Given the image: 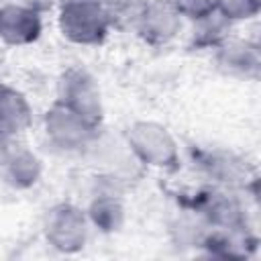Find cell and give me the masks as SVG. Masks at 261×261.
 I'll return each instance as SVG.
<instances>
[{"label":"cell","mask_w":261,"mask_h":261,"mask_svg":"<svg viewBox=\"0 0 261 261\" xmlns=\"http://www.w3.org/2000/svg\"><path fill=\"white\" fill-rule=\"evenodd\" d=\"M90 218L96 226H100V230L112 232L120 228L122 218H124V208L114 194H102L92 202Z\"/></svg>","instance_id":"13"},{"label":"cell","mask_w":261,"mask_h":261,"mask_svg":"<svg viewBox=\"0 0 261 261\" xmlns=\"http://www.w3.org/2000/svg\"><path fill=\"white\" fill-rule=\"evenodd\" d=\"M228 24L230 20L220 14L218 10L196 20V29H194V45L198 47H208V45H220L224 43V37L228 33Z\"/></svg>","instance_id":"14"},{"label":"cell","mask_w":261,"mask_h":261,"mask_svg":"<svg viewBox=\"0 0 261 261\" xmlns=\"http://www.w3.org/2000/svg\"><path fill=\"white\" fill-rule=\"evenodd\" d=\"M218 61L224 69L241 73V75H257L259 73V49L247 41H226L218 51Z\"/></svg>","instance_id":"9"},{"label":"cell","mask_w":261,"mask_h":261,"mask_svg":"<svg viewBox=\"0 0 261 261\" xmlns=\"http://www.w3.org/2000/svg\"><path fill=\"white\" fill-rule=\"evenodd\" d=\"M100 2H108V0H100Z\"/></svg>","instance_id":"18"},{"label":"cell","mask_w":261,"mask_h":261,"mask_svg":"<svg viewBox=\"0 0 261 261\" xmlns=\"http://www.w3.org/2000/svg\"><path fill=\"white\" fill-rule=\"evenodd\" d=\"M130 151L149 165L169 167L177 161V147L165 126L157 122H135L126 135Z\"/></svg>","instance_id":"2"},{"label":"cell","mask_w":261,"mask_h":261,"mask_svg":"<svg viewBox=\"0 0 261 261\" xmlns=\"http://www.w3.org/2000/svg\"><path fill=\"white\" fill-rule=\"evenodd\" d=\"M200 214L218 226L237 228L241 224V208L234 198L220 192H206L200 200Z\"/></svg>","instance_id":"10"},{"label":"cell","mask_w":261,"mask_h":261,"mask_svg":"<svg viewBox=\"0 0 261 261\" xmlns=\"http://www.w3.org/2000/svg\"><path fill=\"white\" fill-rule=\"evenodd\" d=\"M16 4H24V6H31L35 10H41L43 6H47V0H16Z\"/></svg>","instance_id":"17"},{"label":"cell","mask_w":261,"mask_h":261,"mask_svg":"<svg viewBox=\"0 0 261 261\" xmlns=\"http://www.w3.org/2000/svg\"><path fill=\"white\" fill-rule=\"evenodd\" d=\"M41 33V18L39 10L8 2L0 8V39L10 45H24L39 37Z\"/></svg>","instance_id":"7"},{"label":"cell","mask_w":261,"mask_h":261,"mask_svg":"<svg viewBox=\"0 0 261 261\" xmlns=\"http://www.w3.org/2000/svg\"><path fill=\"white\" fill-rule=\"evenodd\" d=\"M59 102L82 114L86 120L98 126L102 118V102L100 92L94 80L84 69H67L59 82Z\"/></svg>","instance_id":"4"},{"label":"cell","mask_w":261,"mask_h":261,"mask_svg":"<svg viewBox=\"0 0 261 261\" xmlns=\"http://www.w3.org/2000/svg\"><path fill=\"white\" fill-rule=\"evenodd\" d=\"M204 169L216 177L218 181L222 184H228V186H237V184H243L247 181V165L234 157V155H228V153H208L202 161Z\"/></svg>","instance_id":"11"},{"label":"cell","mask_w":261,"mask_h":261,"mask_svg":"<svg viewBox=\"0 0 261 261\" xmlns=\"http://www.w3.org/2000/svg\"><path fill=\"white\" fill-rule=\"evenodd\" d=\"M259 0H218V12L224 14L228 20L234 18H249L257 14Z\"/></svg>","instance_id":"15"},{"label":"cell","mask_w":261,"mask_h":261,"mask_svg":"<svg viewBox=\"0 0 261 261\" xmlns=\"http://www.w3.org/2000/svg\"><path fill=\"white\" fill-rule=\"evenodd\" d=\"M181 27V14L175 8L173 0H151L145 2L137 29L141 37L151 45H163L171 41Z\"/></svg>","instance_id":"6"},{"label":"cell","mask_w":261,"mask_h":261,"mask_svg":"<svg viewBox=\"0 0 261 261\" xmlns=\"http://www.w3.org/2000/svg\"><path fill=\"white\" fill-rule=\"evenodd\" d=\"M173 4L181 16H190L194 20H200L218 10V0H173Z\"/></svg>","instance_id":"16"},{"label":"cell","mask_w":261,"mask_h":261,"mask_svg":"<svg viewBox=\"0 0 261 261\" xmlns=\"http://www.w3.org/2000/svg\"><path fill=\"white\" fill-rule=\"evenodd\" d=\"M31 124V106L24 96L8 86H0V135L12 137Z\"/></svg>","instance_id":"8"},{"label":"cell","mask_w":261,"mask_h":261,"mask_svg":"<svg viewBox=\"0 0 261 261\" xmlns=\"http://www.w3.org/2000/svg\"><path fill=\"white\" fill-rule=\"evenodd\" d=\"M6 171H8V177L14 186H31L37 181L39 177V171H41V165H39V159L27 151V149H12L8 155H6Z\"/></svg>","instance_id":"12"},{"label":"cell","mask_w":261,"mask_h":261,"mask_svg":"<svg viewBox=\"0 0 261 261\" xmlns=\"http://www.w3.org/2000/svg\"><path fill=\"white\" fill-rule=\"evenodd\" d=\"M110 16L100 0H63L59 12V27L61 33L82 45L100 43L108 29Z\"/></svg>","instance_id":"1"},{"label":"cell","mask_w":261,"mask_h":261,"mask_svg":"<svg viewBox=\"0 0 261 261\" xmlns=\"http://www.w3.org/2000/svg\"><path fill=\"white\" fill-rule=\"evenodd\" d=\"M45 128L49 139L57 147L71 151V149L86 147L94 139L96 124H92L82 114H77L75 110H71L69 106L57 100V104L47 112Z\"/></svg>","instance_id":"3"},{"label":"cell","mask_w":261,"mask_h":261,"mask_svg":"<svg viewBox=\"0 0 261 261\" xmlns=\"http://www.w3.org/2000/svg\"><path fill=\"white\" fill-rule=\"evenodd\" d=\"M47 241L65 253H73L84 247L88 237V224L84 214L69 204L55 206L47 216Z\"/></svg>","instance_id":"5"}]
</instances>
